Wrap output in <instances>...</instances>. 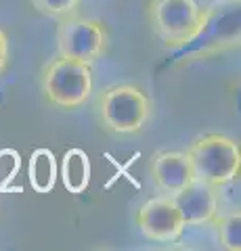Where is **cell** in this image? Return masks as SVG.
<instances>
[{"instance_id":"9c48e42d","label":"cell","mask_w":241,"mask_h":251,"mask_svg":"<svg viewBox=\"0 0 241 251\" xmlns=\"http://www.w3.org/2000/svg\"><path fill=\"white\" fill-rule=\"evenodd\" d=\"M61 180L69 193L80 195L90 184V157L82 149H67L61 163Z\"/></svg>"},{"instance_id":"7c38bea8","label":"cell","mask_w":241,"mask_h":251,"mask_svg":"<svg viewBox=\"0 0 241 251\" xmlns=\"http://www.w3.org/2000/svg\"><path fill=\"white\" fill-rule=\"evenodd\" d=\"M32 4L38 13L46 15V17L63 19L76 13L80 0H32Z\"/></svg>"},{"instance_id":"ba28073f","label":"cell","mask_w":241,"mask_h":251,"mask_svg":"<svg viewBox=\"0 0 241 251\" xmlns=\"http://www.w3.org/2000/svg\"><path fill=\"white\" fill-rule=\"evenodd\" d=\"M149 174L158 191L168 195V197H174L176 193H181L185 186H189L195 180L189 157L181 151L155 153L149 166Z\"/></svg>"},{"instance_id":"7a4b0ae2","label":"cell","mask_w":241,"mask_h":251,"mask_svg":"<svg viewBox=\"0 0 241 251\" xmlns=\"http://www.w3.org/2000/svg\"><path fill=\"white\" fill-rule=\"evenodd\" d=\"M99 122L113 134H136L151 117L149 97L132 84L105 88L97 100Z\"/></svg>"},{"instance_id":"5b68a950","label":"cell","mask_w":241,"mask_h":251,"mask_svg":"<svg viewBox=\"0 0 241 251\" xmlns=\"http://www.w3.org/2000/svg\"><path fill=\"white\" fill-rule=\"evenodd\" d=\"M59 54L84 63H95L107 49V31L99 19L63 17L57 27Z\"/></svg>"},{"instance_id":"8fae6325","label":"cell","mask_w":241,"mask_h":251,"mask_svg":"<svg viewBox=\"0 0 241 251\" xmlns=\"http://www.w3.org/2000/svg\"><path fill=\"white\" fill-rule=\"evenodd\" d=\"M216 224H218L220 245L229 251H239L241 249V214L239 211H233V214L224 216Z\"/></svg>"},{"instance_id":"8992f818","label":"cell","mask_w":241,"mask_h":251,"mask_svg":"<svg viewBox=\"0 0 241 251\" xmlns=\"http://www.w3.org/2000/svg\"><path fill=\"white\" fill-rule=\"evenodd\" d=\"M136 226L149 241L164 243V245L178 241L185 230L181 211H178L174 199L168 195L153 197L143 203L136 211Z\"/></svg>"},{"instance_id":"30bf717a","label":"cell","mask_w":241,"mask_h":251,"mask_svg":"<svg viewBox=\"0 0 241 251\" xmlns=\"http://www.w3.org/2000/svg\"><path fill=\"white\" fill-rule=\"evenodd\" d=\"M29 184L36 193H51L57 182V159L51 149H36L27 168Z\"/></svg>"},{"instance_id":"4fadbf2b","label":"cell","mask_w":241,"mask_h":251,"mask_svg":"<svg viewBox=\"0 0 241 251\" xmlns=\"http://www.w3.org/2000/svg\"><path fill=\"white\" fill-rule=\"evenodd\" d=\"M6 63H9V36L0 27V74L4 72Z\"/></svg>"},{"instance_id":"6da1fadb","label":"cell","mask_w":241,"mask_h":251,"mask_svg":"<svg viewBox=\"0 0 241 251\" xmlns=\"http://www.w3.org/2000/svg\"><path fill=\"white\" fill-rule=\"evenodd\" d=\"M187 157L191 161L193 176L199 182L220 188L233 182L241 170L239 143L224 134H204L191 143Z\"/></svg>"},{"instance_id":"3957f363","label":"cell","mask_w":241,"mask_h":251,"mask_svg":"<svg viewBox=\"0 0 241 251\" xmlns=\"http://www.w3.org/2000/svg\"><path fill=\"white\" fill-rule=\"evenodd\" d=\"M42 92L51 105L78 109L90 99L92 69L88 63L59 54L42 72Z\"/></svg>"},{"instance_id":"277c9868","label":"cell","mask_w":241,"mask_h":251,"mask_svg":"<svg viewBox=\"0 0 241 251\" xmlns=\"http://www.w3.org/2000/svg\"><path fill=\"white\" fill-rule=\"evenodd\" d=\"M204 19L197 0H151L149 23L155 36L168 49H185L193 40Z\"/></svg>"},{"instance_id":"52a82bcc","label":"cell","mask_w":241,"mask_h":251,"mask_svg":"<svg viewBox=\"0 0 241 251\" xmlns=\"http://www.w3.org/2000/svg\"><path fill=\"white\" fill-rule=\"evenodd\" d=\"M174 203L185 226H204L216 220L218 214V193L216 186L193 180L181 193L174 195Z\"/></svg>"}]
</instances>
